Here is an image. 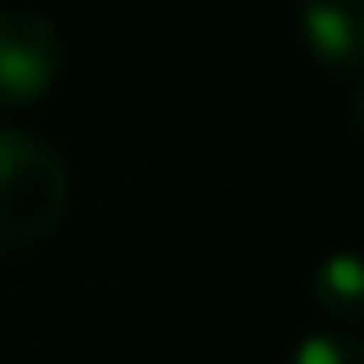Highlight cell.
Listing matches in <instances>:
<instances>
[{
	"instance_id": "6da1fadb",
	"label": "cell",
	"mask_w": 364,
	"mask_h": 364,
	"mask_svg": "<svg viewBox=\"0 0 364 364\" xmlns=\"http://www.w3.org/2000/svg\"><path fill=\"white\" fill-rule=\"evenodd\" d=\"M70 208L65 157L23 124H0V254L28 249L60 226Z\"/></svg>"
},
{
	"instance_id": "7a4b0ae2",
	"label": "cell",
	"mask_w": 364,
	"mask_h": 364,
	"mask_svg": "<svg viewBox=\"0 0 364 364\" xmlns=\"http://www.w3.org/2000/svg\"><path fill=\"white\" fill-rule=\"evenodd\" d=\"M65 65L60 28L28 5L0 9V111H18L37 102Z\"/></svg>"
},
{
	"instance_id": "3957f363",
	"label": "cell",
	"mask_w": 364,
	"mask_h": 364,
	"mask_svg": "<svg viewBox=\"0 0 364 364\" xmlns=\"http://www.w3.org/2000/svg\"><path fill=\"white\" fill-rule=\"evenodd\" d=\"M295 28L323 74L364 79V0H304Z\"/></svg>"
},
{
	"instance_id": "277c9868",
	"label": "cell",
	"mask_w": 364,
	"mask_h": 364,
	"mask_svg": "<svg viewBox=\"0 0 364 364\" xmlns=\"http://www.w3.org/2000/svg\"><path fill=\"white\" fill-rule=\"evenodd\" d=\"M309 291L341 323H364V249H332L314 263Z\"/></svg>"
},
{
	"instance_id": "5b68a950",
	"label": "cell",
	"mask_w": 364,
	"mask_h": 364,
	"mask_svg": "<svg viewBox=\"0 0 364 364\" xmlns=\"http://www.w3.org/2000/svg\"><path fill=\"white\" fill-rule=\"evenodd\" d=\"M286 364H364V337L341 332V328L304 332V337L286 350Z\"/></svg>"
},
{
	"instance_id": "8992f818",
	"label": "cell",
	"mask_w": 364,
	"mask_h": 364,
	"mask_svg": "<svg viewBox=\"0 0 364 364\" xmlns=\"http://www.w3.org/2000/svg\"><path fill=\"white\" fill-rule=\"evenodd\" d=\"M350 124H355V134L364 139V79H355V97H350Z\"/></svg>"
}]
</instances>
